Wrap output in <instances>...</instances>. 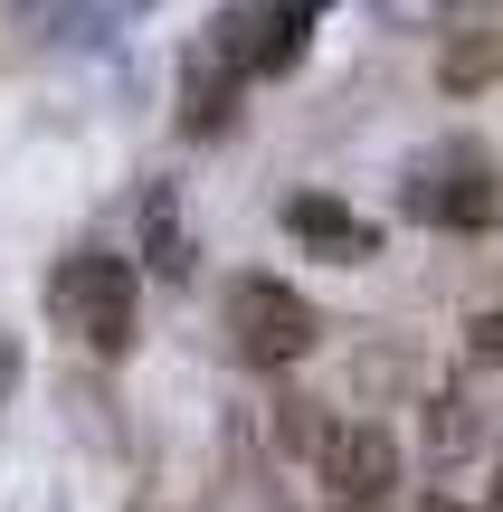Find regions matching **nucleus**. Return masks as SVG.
I'll list each match as a JSON object with an SVG mask.
<instances>
[{
	"label": "nucleus",
	"mask_w": 503,
	"mask_h": 512,
	"mask_svg": "<svg viewBox=\"0 0 503 512\" xmlns=\"http://www.w3.org/2000/svg\"><path fill=\"white\" fill-rule=\"evenodd\" d=\"M133 304H143V285H133V266H124L114 247H76L67 266L48 275V313H57L86 351H105V361L133 342Z\"/></svg>",
	"instance_id": "1"
},
{
	"label": "nucleus",
	"mask_w": 503,
	"mask_h": 512,
	"mask_svg": "<svg viewBox=\"0 0 503 512\" xmlns=\"http://www.w3.org/2000/svg\"><path fill=\"white\" fill-rule=\"evenodd\" d=\"M285 446L314 456L333 503H399V437L371 418H285Z\"/></svg>",
	"instance_id": "2"
},
{
	"label": "nucleus",
	"mask_w": 503,
	"mask_h": 512,
	"mask_svg": "<svg viewBox=\"0 0 503 512\" xmlns=\"http://www.w3.org/2000/svg\"><path fill=\"white\" fill-rule=\"evenodd\" d=\"M228 351L247 370H295L314 351V304L295 285H276V275H238L228 285Z\"/></svg>",
	"instance_id": "3"
},
{
	"label": "nucleus",
	"mask_w": 503,
	"mask_h": 512,
	"mask_svg": "<svg viewBox=\"0 0 503 512\" xmlns=\"http://www.w3.org/2000/svg\"><path fill=\"white\" fill-rule=\"evenodd\" d=\"M409 209L428 228H494L503 219V181H494V162L485 152H428V162L409 171Z\"/></svg>",
	"instance_id": "4"
},
{
	"label": "nucleus",
	"mask_w": 503,
	"mask_h": 512,
	"mask_svg": "<svg viewBox=\"0 0 503 512\" xmlns=\"http://www.w3.org/2000/svg\"><path fill=\"white\" fill-rule=\"evenodd\" d=\"M285 228H295L314 256H333V266H361V256L380 247V228L371 219H352L342 200H323V190H304V200H285Z\"/></svg>",
	"instance_id": "5"
},
{
	"label": "nucleus",
	"mask_w": 503,
	"mask_h": 512,
	"mask_svg": "<svg viewBox=\"0 0 503 512\" xmlns=\"http://www.w3.org/2000/svg\"><path fill=\"white\" fill-rule=\"evenodd\" d=\"M437 76H447L456 95L494 86V76H503V19H485V29H466V38H456V48H447V67H437Z\"/></svg>",
	"instance_id": "6"
},
{
	"label": "nucleus",
	"mask_w": 503,
	"mask_h": 512,
	"mask_svg": "<svg viewBox=\"0 0 503 512\" xmlns=\"http://www.w3.org/2000/svg\"><path fill=\"white\" fill-rule=\"evenodd\" d=\"M475 351H485V361H503V313H485V323H475Z\"/></svg>",
	"instance_id": "7"
},
{
	"label": "nucleus",
	"mask_w": 503,
	"mask_h": 512,
	"mask_svg": "<svg viewBox=\"0 0 503 512\" xmlns=\"http://www.w3.org/2000/svg\"><path fill=\"white\" fill-rule=\"evenodd\" d=\"M10 380H19V332H0V399H10Z\"/></svg>",
	"instance_id": "8"
},
{
	"label": "nucleus",
	"mask_w": 503,
	"mask_h": 512,
	"mask_svg": "<svg viewBox=\"0 0 503 512\" xmlns=\"http://www.w3.org/2000/svg\"><path fill=\"white\" fill-rule=\"evenodd\" d=\"M409 512H466V503H447V494H437V503H409Z\"/></svg>",
	"instance_id": "9"
},
{
	"label": "nucleus",
	"mask_w": 503,
	"mask_h": 512,
	"mask_svg": "<svg viewBox=\"0 0 503 512\" xmlns=\"http://www.w3.org/2000/svg\"><path fill=\"white\" fill-rule=\"evenodd\" d=\"M494 512H503V484H494Z\"/></svg>",
	"instance_id": "10"
}]
</instances>
